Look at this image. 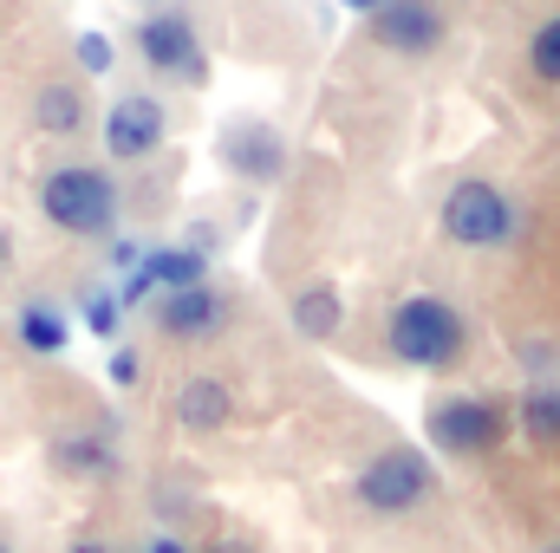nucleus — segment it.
Masks as SVG:
<instances>
[{"label":"nucleus","instance_id":"f257e3e1","mask_svg":"<svg viewBox=\"0 0 560 553\" xmlns=\"http://www.w3.org/2000/svg\"><path fill=\"white\" fill-rule=\"evenodd\" d=\"M463 313L450 306V299H436V293H418V299H405L398 313H392V326H385V345H392V358L398 365H411V372H443V365H456L463 358Z\"/></svg>","mask_w":560,"mask_h":553},{"label":"nucleus","instance_id":"f03ea898","mask_svg":"<svg viewBox=\"0 0 560 553\" xmlns=\"http://www.w3.org/2000/svg\"><path fill=\"white\" fill-rule=\"evenodd\" d=\"M39 209H46V222L66 228V235H105V228L118 222V189H112L105 169L66 163V169H52V176L39 183Z\"/></svg>","mask_w":560,"mask_h":553},{"label":"nucleus","instance_id":"7ed1b4c3","mask_svg":"<svg viewBox=\"0 0 560 553\" xmlns=\"http://www.w3.org/2000/svg\"><path fill=\"white\" fill-rule=\"evenodd\" d=\"M443 235H450L456 248H502V242L515 235V202H509L495 183L469 176V183H456V189L443 196Z\"/></svg>","mask_w":560,"mask_h":553},{"label":"nucleus","instance_id":"20e7f679","mask_svg":"<svg viewBox=\"0 0 560 553\" xmlns=\"http://www.w3.org/2000/svg\"><path fill=\"white\" fill-rule=\"evenodd\" d=\"M423 495H430V462L418 449H385L359 469V502L372 515H411Z\"/></svg>","mask_w":560,"mask_h":553},{"label":"nucleus","instance_id":"39448f33","mask_svg":"<svg viewBox=\"0 0 560 553\" xmlns=\"http://www.w3.org/2000/svg\"><path fill=\"white\" fill-rule=\"evenodd\" d=\"M138 52H143V66L163 72V79H183V85H202L209 79V52H202L196 26L183 13H150L138 26Z\"/></svg>","mask_w":560,"mask_h":553},{"label":"nucleus","instance_id":"423d86ee","mask_svg":"<svg viewBox=\"0 0 560 553\" xmlns=\"http://www.w3.org/2000/svg\"><path fill=\"white\" fill-rule=\"evenodd\" d=\"M502 404H489V398H443V404H430V436H436V449H450V456H482V449H495L502 443Z\"/></svg>","mask_w":560,"mask_h":553},{"label":"nucleus","instance_id":"0eeeda50","mask_svg":"<svg viewBox=\"0 0 560 553\" xmlns=\"http://www.w3.org/2000/svg\"><path fill=\"white\" fill-rule=\"evenodd\" d=\"M170 131V118H163V105L150 98V92H125L112 111H105V150L118 156V163H143L156 143Z\"/></svg>","mask_w":560,"mask_h":553},{"label":"nucleus","instance_id":"6e6552de","mask_svg":"<svg viewBox=\"0 0 560 553\" xmlns=\"http://www.w3.org/2000/svg\"><path fill=\"white\" fill-rule=\"evenodd\" d=\"M372 39H378L385 52L423 59V52L443 46V13H436L430 0H385V7L372 13Z\"/></svg>","mask_w":560,"mask_h":553},{"label":"nucleus","instance_id":"1a4fd4ad","mask_svg":"<svg viewBox=\"0 0 560 553\" xmlns=\"http://www.w3.org/2000/svg\"><path fill=\"white\" fill-rule=\"evenodd\" d=\"M222 163H229V169H242V176H255V183H275L280 169H287V143H280L275 125L242 118V125H229V131H222Z\"/></svg>","mask_w":560,"mask_h":553},{"label":"nucleus","instance_id":"9d476101","mask_svg":"<svg viewBox=\"0 0 560 553\" xmlns=\"http://www.w3.org/2000/svg\"><path fill=\"white\" fill-rule=\"evenodd\" d=\"M163 332L170 339H209L229 326V299L215 286H183V293H163Z\"/></svg>","mask_w":560,"mask_h":553},{"label":"nucleus","instance_id":"9b49d317","mask_svg":"<svg viewBox=\"0 0 560 553\" xmlns=\"http://www.w3.org/2000/svg\"><path fill=\"white\" fill-rule=\"evenodd\" d=\"M235 411V391L222 385V378H189L183 391H176V423L183 430H222Z\"/></svg>","mask_w":560,"mask_h":553},{"label":"nucleus","instance_id":"f8f14e48","mask_svg":"<svg viewBox=\"0 0 560 553\" xmlns=\"http://www.w3.org/2000/svg\"><path fill=\"white\" fill-rule=\"evenodd\" d=\"M138 274L150 280V286H163V293H183V286H202V255L196 248H156V255H143Z\"/></svg>","mask_w":560,"mask_h":553},{"label":"nucleus","instance_id":"ddd939ff","mask_svg":"<svg viewBox=\"0 0 560 553\" xmlns=\"http://www.w3.org/2000/svg\"><path fill=\"white\" fill-rule=\"evenodd\" d=\"M66 339H72V326H66V313H59V306H46V299L20 306V345H26V352L52 358V352H66Z\"/></svg>","mask_w":560,"mask_h":553},{"label":"nucleus","instance_id":"4468645a","mask_svg":"<svg viewBox=\"0 0 560 553\" xmlns=\"http://www.w3.org/2000/svg\"><path fill=\"white\" fill-rule=\"evenodd\" d=\"M33 118H39V131L72 138V131L85 125V98H79V85H46V92L33 98Z\"/></svg>","mask_w":560,"mask_h":553},{"label":"nucleus","instance_id":"2eb2a0df","mask_svg":"<svg viewBox=\"0 0 560 553\" xmlns=\"http://www.w3.org/2000/svg\"><path fill=\"white\" fill-rule=\"evenodd\" d=\"M339 319H346V306H339V293H332V286H306V293L293 299V326H300L306 339H332V332H339Z\"/></svg>","mask_w":560,"mask_h":553},{"label":"nucleus","instance_id":"dca6fc26","mask_svg":"<svg viewBox=\"0 0 560 553\" xmlns=\"http://www.w3.org/2000/svg\"><path fill=\"white\" fill-rule=\"evenodd\" d=\"M52 462L72 469V475H105V469H112V449H105L98 436H66V443L52 449Z\"/></svg>","mask_w":560,"mask_h":553},{"label":"nucleus","instance_id":"f3484780","mask_svg":"<svg viewBox=\"0 0 560 553\" xmlns=\"http://www.w3.org/2000/svg\"><path fill=\"white\" fill-rule=\"evenodd\" d=\"M522 430H528V436H548V443L560 436V391L555 385H535V391L522 398Z\"/></svg>","mask_w":560,"mask_h":553},{"label":"nucleus","instance_id":"a211bd4d","mask_svg":"<svg viewBox=\"0 0 560 553\" xmlns=\"http://www.w3.org/2000/svg\"><path fill=\"white\" fill-rule=\"evenodd\" d=\"M528 66H535L548 85H560V13L541 26V33H535V39H528Z\"/></svg>","mask_w":560,"mask_h":553},{"label":"nucleus","instance_id":"6ab92c4d","mask_svg":"<svg viewBox=\"0 0 560 553\" xmlns=\"http://www.w3.org/2000/svg\"><path fill=\"white\" fill-rule=\"evenodd\" d=\"M79 66L98 79V72H112V39L105 33H79Z\"/></svg>","mask_w":560,"mask_h":553},{"label":"nucleus","instance_id":"aec40b11","mask_svg":"<svg viewBox=\"0 0 560 553\" xmlns=\"http://www.w3.org/2000/svg\"><path fill=\"white\" fill-rule=\"evenodd\" d=\"M85 319H92V332H118V299H112V293H98Z\"/></svg>","mask_w":560,"mask_h":553},{"label":"nucleus","instance_id":"412c9836","mask_svg":"<svg viewBox=\"0 0 560 553\" xmlns=\"http://www.w3.org/2000/svg\"><path fill=\"white\" fill-rule=\"evenodd\" d=\"M112 385H138V352H112Z\"/></svg>","mask_w":560,"mask_h":553},{"label":"nucleus","instance_id":"4be33fe9","mask_svg":"<svg viewBox=\"0 0 560 553\" xmlns=\"http://www.w3.org/2000/svg\"><path fill=\"white\" fill-rule=\"evenodd\" d=\"M150 553H189V548H183L176 534H156V541H150Z\"/></svg>","mask_w":560,"mask_h":553},{"label":"nucleus","instance_id":"5701e85b","mask_svg":"<svg viewBox=\"0 0 560 553\" xmlns=\"http://www.w3.org/2000/svg\"><path fill=\"white\" fill-rule=\"evenodd\" d=\"M209 553H255V548H248V541H235V534H222V541H215Z\"/></svg>","mask_w":560,"mask_h":553},{"label":"nucleus","instance_id":"b1692460","mask_svg":"<svg viewBox=\"0 0 560 553\" xmlns=\"http://www.w3.org/2000/svg\"><path fill=\"white\" fill-rule=\"evenodd\" d=\"M346 7H352V13H378L385 0H346Z\"/></svg>","mask_w":560,"mask_h":553},{"label":"nucleus","instance_id":"393cba45","mask_svg":"<svg viewBox=\"0 0 560 553\" xmlns=\"http://www.w3.org/2000/svg\"><path fill=\"white\" fill-rule=\"evenodd\" d=\"M72 553H112V548H105V541H79Z\"/></svg>","mask_w":560,"mask_h":553},{"label":"nucleus","instance_id":"a878e982","mask_svg":"<svg viewBox=\"0 0 560 553\" xmlns=\"http://www.w3.org/2000/svg\"><path fill=\"white\" fill-rule=\"evenodd\" d=\"M0 261H7V242H0Z\"/></svg>","mask_w":560,"mask_h":553},{"label":"nucleus","instance_id":"bb28decb","mask_svg":"<svg viewBox=\"0 0 560 553\" xmlns=\"http://www.w3.org/2000/svg\"><path fill=\"white\" fill-rule=\"evenodd\" d=\"M0 553H13V548H7V541H0Z\"/></svg>","mask_w":560,"mask_h":553},{"label":"nucleus","instance_id":"cd10ccee","mask_svg":"<svg viewBox=\"0 0 560 553\" xmlns=\"http://www.w3.org/2000/svg\"><path fill=\"white\" fill-rule=\"evenodd\" d=\"M541 553H560V548H541Z\"/></svg>","mask_w":560,"mask_h":553}]
</instances>
